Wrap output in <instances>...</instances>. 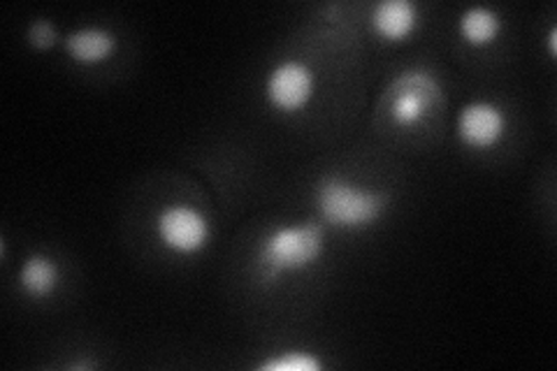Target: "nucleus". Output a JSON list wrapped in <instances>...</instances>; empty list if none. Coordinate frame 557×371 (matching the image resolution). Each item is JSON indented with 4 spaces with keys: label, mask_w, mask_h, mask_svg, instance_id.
Here are the masks:
<instances>
[{
    "label": "nucleus",
    "mask_w": 557,
    "mask_h": 371,
    "mask_svg": "<svg viewBox=\"0 0 557 371\" xmlns=\"http://www.w3.org/2000/svg\"><path fill=\"white\" fill-rule=\"evenodd\" d=\"M499 28H502L499 14L493 12L491 8H472L460 16L462 40L474 47H485L495 42Z\"/></svg>",
    "instance_id": "obj_10"
},
{
    "label": "nucleus",
    "mask_w": 557,
    "mask_h": 371,
    "mask_svg": "<svg viewBox=\"0 0 557 371\" xmlns=\"http://www.w3.org/2000/svg\"><path fill=\"white\" fill-rule=\"evenodd\" d=\"M555 49H557V30L553 28L550 30V54H555Z\"/></svg>",
    "instance_id": "obj_13"
},
{
    "label": "nucleus",
    "mask_w": 557,
    "mask_h": 371,
    "mask_svg": "<svg viewBox=\"0 0 557 371\" xmlns=\"http://www.w3.org/2000/svg\"><path fill=\"white\" fill-rule=\"evenodd\" d=\"M444 100L442 84L430 70L411 67L399 73L383 91L381 112L386 114L395 126L411 128L416 123L430 119L440 110Z\"/></svg>",
    "instance_id": "obj_3"
},
{
    "label": "nucleus",
    "mask_w": 557,
    "mask_h": 371,
    "mask_svg": "<svg viewBox=\"0 0 557 371\" xmlns=\"http://www.w3.org/2000/svg\"><path fill=\"white\" fill-rule=\"evenodd\" d=\"M26 38H28V42H30L35 49H49L51 45L57 42L59 30H57V26L51 24L49 20H38V22L30 24Z\"/></svg>",
    "instance_id": "obj_12"
},
{
    "label": "nucleus",
    "mask_w": 557,
    "mask_h": 371,
    "mask_svg": "<svg viewBox=\"0 0 557 371\" xmlns=\"http://www.w3.org/2000/svg\"><path fill=\"white\" fill-rule=\"evenodd\" d=\"M313 94L311 70L300 61H286L272 70L268 79V98L276 110L298 112Z\"/></svg>",
    "instance_id": "obj_5"
},
{
    "label": "nucleus",
    "mask_w": 557,
    "mask_h": 371,
    "mask_svg": "<svg viewBox=\"0 0 557 371\" xmlns=\"http://www.w3.org/2000/svg\"><path fill=\"white\" fill-rule=\"evenodd\" d=\"M372 28L386 40H407L418 24V8L411 0H381L370 14Z\"/></svg>",
    "instance_id": "obj_7"
},
{
    "label": "nucleus",
    "mask_w": 557,
    "mask_h": 371,
    "mask_svg": "<svg viewBox=\"0 0 557 371\" xmlns=\"http://www.w3.org/2000/svg\"><path fill=\"white\" fill-rule=\"evenodd\" d=\"M313 202L321 221L339 230H362L374 225L391 205L381 190H368L339 174H325L313 186Z\"/></svg>",
    "instance_id": "obj_1"
},
{
    "label": "nucleus",
    "mask_w": 557,
    "mask_h": 371,
    "mask_svg": "<svg viewBox=\"0 0 557 371\" xmlns=\"http://www.w3.org/2000/svg\"><path fill=\"white\" fill-rule=\"evenodd\" d=\"M65 49L67 57L75 63L96 65L112 57V51L116 49V38L114 33L104 28H82L67 35Z\"/></svg>",
    "instance_id": "obj_8"
},
{
    "label": "nucleus",
    "mask_w": 557,
    "mask_h": 371,
    "mask_svg": "<svg viewBox=\"0 0 557 371\" xmlns=\"http://www.w3.org/2000/svg\"><path fill=\"white\" fill-rule=\"evenodd\" d=\"M507 131V116L493 102H472L458 116V135L467 147L491 149Z\"/></svg>",
    "instance_id": "obj_6"
},
{
    "label": "nucleus",
    "mask_w": 557,
    "mask_h": 371,
    "mask_svg": "<svg viewBox=\"0 0 557 371\" xmlns=\"http://www.w3.org/2000/svg\"><path fill=\"white\" fill-rule=\"evenodd\" d=\"M61 281L59 268L57 262L42 256V253H35L30 256L24 264H22V272H20V284L24 288V293H28L30 297H47L57 290Z\"/></svg>",
    "instance_id": "obj_9"
},
{
    "label": "nucleus",
    "mask_w": 557,
    "mask_h": 371,
    "mask_svg": "<svg viewBox=\"0 0 557 371\" xmlns=\"http://www.w3.org/2000/svg\"><path fill=\"white\" fill-rule=\"evenodd\" d=\"M325 249V225L311 219L300 225H282L263 239L256 256L258 274L276 281L286 272H300L317 264Z\"/></svg>",
    "instance_id": "obj_2"
},
{
    "label": "nucleus",
    "mask_w": 557,
    "mask_h": 371,
    "mask_svg": "<svg viewBox=\"0 0 557 371\" xmlns=\"http://www.w3.org/2000/svg\"><path fill=\"white\" fill-rule=\"evenodd\" d=\"M156 233L168 249L177 253H196L209 242V223L200 211L190 207H168L156 221Z\"/></svg>",
    "instance_id": "obj_4"
},
{
    "label": "nucleus",
    "mask_w": 557,
    "mask_h": 371,
    "mask_svg": "<svg viewBox=\"0 0 557 371\" xmlns=\"http://www.w3.org/2000/svg\"><path fill=\"white\" fill-rule=\"evenodd\" d=\"M258 369H263V371H319V369H323V364L319 358L309 356V353L290 350V353H284L282 358H272L263 364H258Z\"/></svg>",
    "instance_id": "obj_11"
}]
</instances>
